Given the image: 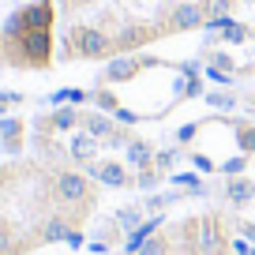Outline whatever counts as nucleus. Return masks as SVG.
I'll return each instance as SVG.
<instances>
[{"mask_svg":"<svg viewBox=\"0 0 255 255\" xmlns=\"http://www.w3.org/2000/svg\"><path fill=\"white\" fill-rule=\"evenodd\" d=\"M30 146L38 158L90 176L98 188L120 191L154 188L165 176L169 158H180V150L158 154V146L124 120L79 105L38 113L30 120Z\"/></svg>","mask_w":255,"mask_h":255,"instance_id":"obj_1","label":"nucleus"},{"mask_svg":"<svg viewBox=\"0 0 255 255\" xmlns=\"http://www.w3.org/2000/svg\"><path fill=\"white\" fill-rule=\"evenodd\" d=\"M60 64L117 60L188 30H210L237 0H56Z\"/></svg>","mask_w":255,"mask_h":255,"instance_id":"obj_2","label":"nucleus"},{"mask_svg":"<svg viewBox=\"0 0 255 255\" xmlns=\"http://www.w3.org/2000/svg\"><path fill=\"white\" fill-rule=\"evenodd\" d=\"M102 203L90 176L45 158L0 161V255H34L87 229Z\"/></svg>","mask_w":255,"mask_h":255,"instance_id":"obj_3","label":"nucleus"},{"mask_svg":"<svg viewBox=\"0 0 255 255\" xmlns=\"http://www.w3.org/2000/svg\"><path fill=\"white\" fill-rule=\"evenodd\" d=\"M203 90V75L195 64H176L165 56L128 53L109 60L87 90V105L124 120V124H150L165 120L176 105Z\"/></svg>","mask_w":255,"mask_h":255,"instance_id":"obj_4","label":"nucleus"},{"mask_svg":"<svg viewBox=\"0 0 255 255\" xmlns=\"http://www.w3.org/2000/svg\"><path fill=\"white\" fill-rule=\"evenodd\" d=\"M60 53V4L26 0L0 23V68L49 72Z\"/></svg>","mask_w":255,"mask_h":255,"instance_id":"obj_5","label":"nucleus"},{"mask_svg":"<svg viewBox=\"0 0 255 255\" xmlns=\"http://www.w3.org/2000/svg\"><path fill=\"white\" fill-rule=\"evenodd\" d=\"M176 150L203 173H244L255 154V120L214 113L176 131Z\"/></svg>","mask_w":255,"mask_h":255,"instance_id":"obj_6","label":"nucleus"},{"mask_svg":"<svg viewBox=\"0 0 255 255\" xmlns=\"http://www.w3.org/2000/svg\"><path fill=\"white\" fill-rule=\"evenodd\" d=\"M233 218L222 210H195L154 225L143 240L117 255H233Z\"/></svg>","mask_w":255,"mask_h":255,"instance_id":"obj_7","label":"nucleus"},{"mask_svg":"<svg viewBox=\"0 0 255 255\" xmlns=\"http://www.w3.org/2000/svg\"><path fill=\"white\" fill-rule=\"evenodd\" d=\"M26 139H30L26 120H19V117H0V154H8V158H23Z\"/></svg>","mask_w":255,"mask_h":255,"instance_id":"obj_8","label":"nucleus"},{"mask_svg":"<svg viewBox=\"0 0 255 255\" xmlns=\"http://www.w3.org/2000/svg\"><path fill=\"white\" fill-rule=\"evenodd\" d=\"M19 102H23L19 94H0V109H4V105H19Z\"/></svg>","mask_w":255,"mask_h":255,"instance_id":"obj_9","label":"nucleus"},{"mask_svg":"<svg viewBox=\"0 0 255 255\" xmlns=\"http://www.w3.org/2000/svg\"><path fill=\"white\" fill-rule=\"evenodd\" d=\"M240 229H244V233H248V237H252V240H255V225H240Z\"/></svg>","mask_w":255,"mask_h":255,"instance_id":"obj_10","label":"nucleus"}]
</instances>
